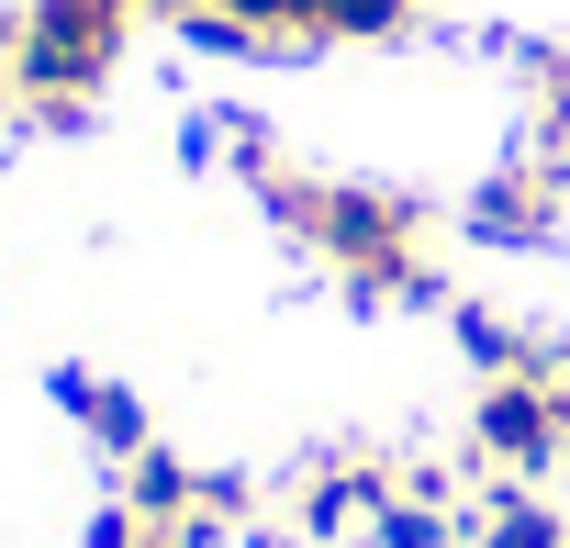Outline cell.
Instances as JSON below:
<instances>
[{
    "instance_id": "obj_1",
    "label": "cell",
    "mask_w": 570,
    "mask_h": 548,
    "mask_svg": "<svg viewBox=\"0 0 570 548\" xmlns=\"http://www.w3.org/2000/svg\"><path fill=\"white\" fill-rule=\"evenodd\" d=\"M257 190H268V213L292 224L358 303H436L425 213H414L403 190H370V179H303V168H268Z\"/></svg>"
},
{
    "instance_id": "obj_2",
    "label": "cell",
    "mask_w": 570,
    "mask_h": 548,
    "mask_svg": "<svg viewBox=\"0 0 570 548\" xmlns=\"http://www.w3.org/2000/svg\"><path fill=\"white\" fill-rule=\"evenodd\" d=\"M135 23H146L135 0H23V12L0 23V57H12V79H23V112L46 135H79L101 79L124 68Z\"/></svg>"
},
{
    "instance_id": "obj_3",
    "label": "cell",
    "mask_w": 570,
    "mask_h": 548,
    "mask_svg": "<svg viewBox=\"0 0 570 548\" xmlns=\"http://www.w3.org/2000/svg\"><path fill=\"white\" fill-rule=\"evenodd\" d=\"M470 448L492 470H559L570 459V370H525V381H481V414H470Z\"/></svg>"
},
{
    "instance_id": "obj_4",
    "label": "cell",
    "mask_w": 570,
    "mask_h": 548,
    "mask_svg": "<svg viewBox=\"0 0 570 548\" xmlns=\"http://www.w3.org/2000/svg\"><path fill=\"white\" fill-rule=\"evenodd\" d=\"M202 12L246 23L279 57V46H392V35L425 23V0H202Z\"/></svg>"
},
{
    "instance_id": "obj_5",
    "label": "cell",
    "mask_w": 570,
    "mask_h": 548,
    "mask_svg": "<svg viewBox=\"0 0 570 548\" xmlns=\"http://www.w3.org/2000/svg\"><path fill=\"white\" fill-rule=\"evenodd\" d=\"M559 202H570V168L559 157H514L470 190V235L481 246H548L559 235Z\"/></svg>"
},
{
    "instance_id": "obj_6",
    "label": "cell",
    "mask_w": 570,
    "mask_h": 548,
    "mask_svg": "<svg viewBox=\"0 0 570 548\" xmlns=\"http://www.w3.org/2000/svg\"><path fill=\"white\" fill-rule=\"evenodd\" d=\"M46 392H57V403H68V414L90 425V448H101V459H146V448H157V425H146V403H135L124 381H90V370H57Z\"/></svg>"
},
{
    "instance_id": "obj_7",
    "label": "cell",
    "mask_w": 570,
    "mask_h": 548,
    "mask_svg": "<svg viewBox=\"0 0 570 548\" xmlns=\"http://www.w3.org/2000/svg\"><path fill=\"white\" fill-rule=\"evenodd\" d=\"M459 348L481 359V381H525V370H570L559 348H537L514 314H492V303H459Z\"/></svg>"
},
{
    "instance_id": "obj_8",
    "label": "cell",
    "mask_w": 570,
    "mask_h": 548,
    "mask_svg": "<svg viewBox=\"0 0 570 548\" xmlns=\"http://www.w3.org/2000/svg\"><path fill=\"white\" fill-rule=\"evenodd\" d=\"M381 503H392V470H370V459H336V470L303 481V526H314V537H347V526L381 515Z\"/></svg>"
},
{
    "instance_id": "obj_9",
    "label": "cell",
    "mask_w": 570,
    "mask_h": 548,
    "mask_svg": "<svg viewBox=\"0 0 570 548\" xmlns=\"http://www.w3.org/2000/svg\"><path fill=\"white\" fill-rule=\"evenodd\" d=\"M124 503H135V515H157V526L179 537V526H190V503H202V470H179L168 448H146V459H124Z\"/></svg>"
},
{
    "instance_id": "obj_10",
    "label": "cell",
    "mask_w": 570,
    "mask_h": 548,
    "mask_svg": "<svg viewBox=\"0 0 570 548\" xmlns=\"http://www.w3.org/2000/svg\"><path fill=\"white\" fill-rule=\"evenodd\" d=\"M481 548H570V515L537 492H492L481 503Z\"/></svg>"
},
{
    "instance_id": "obj_11",
    "label": "cell",
    "mask_w": 570,
    "mask_h": 548,
    "mask_svg": "<svg viewBox=\"0 0 570 548\" xmlns=\"http://www.w3.org/2000/svg\"><path fill=\"white\" fill-rule=\"evenodd\" d=\"M370 537H381V548H448V503H403V492H392V503L370 515Z\"/></svg>"
},
{
    "instance_id": "obj_12",
    "label": "cell",
    "mask_w": 570,
    "mask_h": 548,
    "mask_svg": "<svg viewBox=\"0 0 570 548\" xmlns=\"http://www.w3.org/2000/svg\"><path fill=\"white\" fill-rule=\"evenodd\" d=\"M135 12H157V23H190V12H202V0H135Z\"/></svg>"
},
{
    "instance_id": "obj_13",
    "label": "cell",
    "mask_w": 570,
    "mask_h": 548,
    "mask_svg": "<svg viewBox=\"0 0 570 548\" xmlns=\"http://www.w3.org/2000/svg\"><path fill=\"white\" fill-rule=\"evenodd\" d=\"M0 101H23V79H12V57H0Z\"/></svg>"
}]
</instances>
